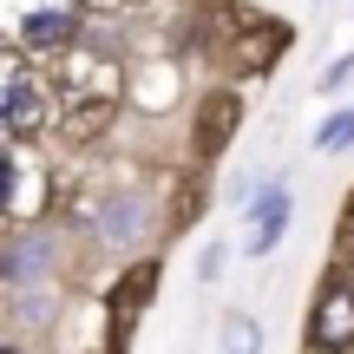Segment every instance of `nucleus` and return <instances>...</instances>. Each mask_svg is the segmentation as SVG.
Masks as SVG:
<instances>
[{
    "instance_id": "nucleus-7",
    "label": "nucleus",
    "mask_w": 354,
    "mask_h": 354,
    "mask_svg": "<svg viewBox=\"0 0 354 354\" xmlns=\"http://www.w3.org/2000/svg\"><path fill=\"white\" fill-rule=\"evenodd\" d=\"M99 236H105V243H138V236H145V197H105Z\"/></svg>"
},
{
    "instance_id": "nucleus-5",
    "label": "nucleus",
    "mask_w": 354,
    "mask_h": 354,
    "mask_svg": "<svg viewBox=\"0 0 354 354\" xmlns=\"http://www.w3.org/2000/svg\"><path fill=\"white\" fill-rule=\"evenodd\" d=\"M282 230H289V190L269 184L263 203H250V256H269L282 243Z\"/></svg>"
},
{
    "instance_id": "nucleus-13",
    "label": "nucleus",
    "mask_w": 354,
    "mask_h": 354,
    "mask_svg": "<svg viewBox=\"0 0 354 354\" xmlns=\"http://www.w3.org/2000/svg\"><path fill=\"white\" fill-rule=\"evenodd\" d=\"M342 256L354 263V203H348V216H342Z\"/></svg>"
},
{
    "instance_id": "nucleus-10",
    "label": "nucleus",
    "mask_w": 354,
    "mask_h": 354,
    "mask_svg": "<svg viewBox=\"0 0 354 354\" xmlns=\"http://www.w3.org/2000/svg\"><path fill=\"white\" fill-rule=\"evenodd\" d=\"M223 354H263V328L250 315H230L223 322Z\"/></svg>"
},
{
    "instance_id": "nucleus-12",
    "label": "nucleus",
    "mask_w": 354,
    "mask_h": 354,
    "mask_svg": "<svg viewBox=\"0 0 354 354\" xmlns=\"http://www.w3.org/2000/svg\"><path fill=\"white\" fill-rule=\"evenodd\" d=\"M197 276H203V282H216V276H223V243H210V250L197 256Z\"/></svg>"
},
{
    "instance_id": "nucleus-6",
    "label": "nucleus",
    "mask_w": 354,
    "mask_h": 354,
    "mask_svg": "<svg viewBox=\"0 0 354 354\" xmlns=\"http://www.w3.org/2000/svg\"><path fill=\"white\" fill-rule=\"evenodd\" d=\"M7 289H33L39 276L53 269V243L46 236H13V250H7Z\"/></svg>"
},
{
    "instance_id": "nucleus-9",
    "label": "nucleus",
    "mask_w": 354,
    "mask_h": 354,
    "mask_svg": "<svg viewBox=\"0 0 354 354\" xmlns=\"http://www.w3.org/2000/svg\"><path fill=\"white\" fill-rule=\"evenodd\" d=\"M7 184H13V216H33V203H39V177H33V165H26V151H13Z\"/></svg>"
},
{
    "instance_id": "nucleus-1",
    "label": "nucleus",
    "mask_w": 354,
    "mask_h": 354,
    "mask_svg": "<svg viewBox=\"0 0 354 354\" xmlns=\"http://www.w3.org/2000/svg\"><path fill=\"white\" fill-rule=\"evenodd\" d=\"M53 92H59V105H66L59 131H66V138H92V131L112 118V105H118V66L105 59L99 46H79V39H73L66 59H59Z\"/></svg>"
},
{
    "instance_id": "nucleus-4",
    "label": "nucleus",
    "mask_w": 354,
    "mask_h": 354,
    "mask_svg": "<svg viewBox=\"0 0 354 354\" xmlns=\"http://www.w3.org/2000/svg\"><path fill=\"white\" fill-rule=\"evenodd\" d=\"M73 39H79V13L66 7V0H59V7L46 0V7L20 13V46H33V53H66Z\"/></svg>"
},
{
    "instance_id": "nucleus-2",
    "label": "nucleus",
    "mask_w": 354,
    "mask_h": 354,
    "mask_svg": "<svg viewBox=\"0 0 354 354\" xmlns=\"http://www.w3.org/2000/svg\"><path fill=\"white\" fill-rule=\"evenodd\" d=\"M308 354H354V263L328 269L308 315Z\"/></svg>"
},
{
    "instance_id": "nucleus-11",
    "label": "nucleus",
    "mask_w": 354,
    "mask_h": 354,
    "mask_svg": "<svg viewBox=\"0 0 354 354\" xmlns=\"http://www.w3.org/2000/svg\"><path fill=\"white\" fill-rule=\"evenodd\" d=\"M315 145H322V151H348V145H354V112H342V118H328V125L315 131Z\"/></svg>"
},
{
    "instance_id": "nucleus-3",
    "label": "nucleus",
    "mask_w": 354,
    "mask_h": 354,
    "mask_svg": "<svg viewBox=\"0 0 354 354\" xmlns=\"http://www.w3.org/2000/svg\"><path fill=\"white\" fill-rule=\"evenodd\" d=\"M39 125H53V105H46V92L26 79V66L13 59L7 66V131H13V145H26Z\"/></svg>"
},
{
    "instance_id": "nucleus-8",
    "label": "nucleus",
    "mask_w": 354,
    "mask_h": 354,
    "mask_svg": "<svg viewBox=\"0 0 354 354\" xmlns=\"http://www.w3.org/2000/svg\"><path fill=\"white\" fill-rule=\"evenodd\" d=\"M230 131H236V99H230V92H216V99L203 105V118H197V151L216 158V151L230 145Z\"/></svg>"
}]
</instances>
